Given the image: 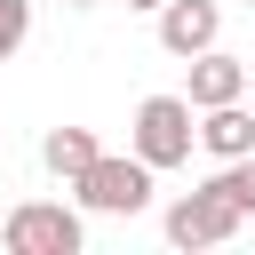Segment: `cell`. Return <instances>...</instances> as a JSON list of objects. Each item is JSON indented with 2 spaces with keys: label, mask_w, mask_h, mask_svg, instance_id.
I'll return each mask as SVG.
<instances>
[{
  "label": "cell",
  "mask_w": 255,
  "mask_h": 255,
  "mask_svg": "<svg viewBox=\"0 0 255 255\" xmlns=\"http://www.w3.org/2000/svg\"><path fill=\"white\" fill-rule=\"evenodd\" d=\"M247 88H255V56H247Z\"/></svg>",
  "instance_id": "4fadbf2b"
},
{
  "label": "cell",
  "mask_w": 255,
  "mask_h": 255,
  "mask_svg": "<svg viewBox=\"0 0 255 255\" xmlns=\"http://www.w3.org/2000/svg\"><path fill=\"white\" fill-rule=\"evenodd\" d=\"M223 40V8L215 0H159V48L167 56H199Z\"/></svg>",
  "instance_id": "8992f818"
},
{
  "label": "cell",
  "mask_w": 255,
  "mask_h": 255,
  "mask_svg": "<svg viewBox=\"0 0 255 255\" xmlns=\"http://www.w3.org/2000/svg\"><path fill=\"white\" fill-rule=\"evenodd\" d=\"M239 223H247V215H239L215 183H199V191L167 199V247H191V255H199V247H231V239H239Z\"/></svg>",
  "instance_id": "277c9868"
},
{
  "label": "cell",
  "mask_w": 255,
  "mask_h": 255,
  "mask_svg": "<svg viewBox=\"0 0 255 255\" xmlns=\"http://www.w3.org/2000/svg\"><path fill=\"white\" fill-rule=\"evenodd\" d=\"M183 104L191 112H207V104H239L247 96V56H223V48H199V56H183Z\"/></svg>",
  "instance_id": "5b68a950"
},
{
  "label": "cell",
  "mask_w": 255,
  "mask_h": 255,
  "mask_svg": "<svg viewBox=\"0 0 255 255\" xmlns=\"http://www.w3.org/2000/svg\"><path fill=\"white\" fill-rule=\"evenodd\" d=\"M199 151H207V159L255 151V112H247V104H207V112H199Z\"/></svg>",
  "instance_id": "52a82bcc"
},
{
  "label": "cell",
  "mask_w": 255,
  "mask_h": 255,
  "mask_svg": "<svg viewBox=\"0 0 255 255\" xmlns=\"http://www.w3.org/2000/svg\"><path fill=\"white\" fill-rule=\"evenodd\" d=\"M191 143H199V112L183 104V96H143L135 104V128H128V151L151 167V175H167V167H183L191 159Z\"/></svg>",
  "instance_id": "6da1fadb"
},
{
  "label": "cell",
  "mask_w": 255,
  "mask_h": 255,
  "mask_svg": "<svg viewBox=\"0 0 255 255\" xmlns=\"http://www.w3.org/2000/svg\"><path fill=\"white\" fill-rule=\"evenodd\" d=\"M96 151H104V143H96V128H48V135H40V167H48L56 183H72Z\"/></svg>",
  "instance_id": "ba28073f"
},
{
  "label": "cell",
  "mask_w": 255,
  "mask_h": 255,
  "mask_svg": "<svg viewBox=\"0 0 255 255\" xmlns=\"http://www.w3.org/2000/svg\"><path fill=\"white\" fill-rule=\"evenodd\" d=\"M247 8H255V0H247Z\"/></svg>",
  "instance_id": "5bb4252c"
},
{
  "label": "cell",
  "mask_w": 255,
  "mask_h": 255,
  "mask_svg": "<svg viewBox=\"0 0 255 255\" xmlns=\"http://www.w3.org/2000/svg\"><path fill=\"white\" fill-rule=\"evenodd\" d=\"M80 239H88V223L64 199H16L8 223H0V247L8 255H80Z\"/></svg>",
  "instance_id": "3957f363"
},
{
  "label": "cell",
  "mask_w": 255,
  "mask_h": 255,
  "mask_svg": "<svg viewBox=\"0 0 255 255\" xmlns=\"http://www.w3.org/2000/svg\"><path fill=\"white\" fill-rule=\"evenodd\" d=\"M128 8H143V16H159V0H128Z\"/></svg>",
  "instance_id": "8fae6325"
},
{
  "label": "cell",
  "mask_w": 255,
  "mask_h": 255,
  "mask_svg": "<svg viewBox=\"0 0 255 255\" xmlns=\"http://www.w3.org/2000/svg\"><path fill=\"white\" fill-rule=\"evenodd\" d=\"M32 40V0H0V64Z\"/></svg>",
  "instance_id": "30bf717a"
},
{
  "label": "cell",
  "mask_w": 255,
  "mask_h": 255,
  "mask_svg": "<svg viewBox=\"0 0 255 255\" xmlns=\"http://www.w3.org/2000/svg\"><path fill=\"white\" fill-rule=\"evenodd\" d=\"M64 8H104V0H64Z\"/></svg>",
  "instance_id": "7c38bea8"
},
{
  "label": "cell",
  "mask_w": 255,
  "mask_h": 255,
  "mask_svg": "<svg viewBox=\"0 0 255 255\" xmlns=\"http://www.w3.org/2000/svg\"><path fill=\"white\" fill-rule=\"evenodd\" d=\"M72 199L88 215H143L151 207V167L135 151H96L80 175H72Z\"/></svg>",
  "instance_id": "7a4b0ae2"
},
{
  "label": "cell",
  "mask_w": 255,
  "mask_h": 255,
  "mask_svg": "<svg viewBox=\"0 0 255 255\" xmlns=\"http://www.w3.org/2000/svg\"><path fill=\"white\" fill-rule=\"evenodd\" d=\"M239 215H255V151H239V159H215V175H207Z\"/></svg>",
  "instance_id": "9c48e42d"
}]
</instances>
